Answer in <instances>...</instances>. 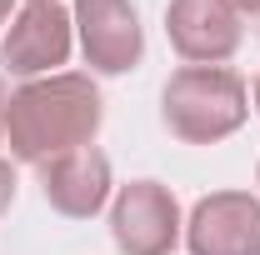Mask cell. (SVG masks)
Wrapping results in <instances>:
<instances>
[{"label":"cell","mask_w":260,"mask_h":255,"mask_svg":"<svg viewBox=\"0 0 260 255\" xmlns=\"http://www.w3.org/2000/svg\"><path fill=\"white\" fill-rule=\"evenodd\" d=\"M100 120H105V100L95 80L80 70H55V75H40V80H25L20 90H10L5 140L15 160L45 165L65 150L90 145Z\"/></svg>","instance_id":"obj_1"},{"label":"cell","mask_w":260,"mask_h":255,"mask_svg":"<svg viewBox=\"0 0 260 255\" xmlns=\"http://www.w3.org/2000/svg\"><path fill=\"white\" fill-rule=\"evenodd\" d=\"M165 130L185 145H215L245 125L250 90L230 65H185L165 80L160 95Z\"/></svg>","instance_id":"obj_2"},{"label":"cell","mask_w":260,"mask_h":255,"mask_svg":"<svg viewBox=\"0 0 260 255\" xmlns=\"http://www.w3.org/2000/svg\"><path fill=\"white\" fill-rule=\"evenodd\" d=\"M110 235L120 255H170L180 240V205L160 180H130L110 205Z\"/></svg>","instance_id":"obj_3"},{"label":"cell","mask_w":260,"mask_h":255,"mask_svg":"<svg viewBox=\"0 0 260 255\" xmlns=\"http://www.w3.org/2000/svg\"><path fill=\"white\" fill-rule=\"evenodd\" d=\"M70 35L75 20L65 15L60 0H40V5H20V15L10 20V30L0 40V65L5 75H55V65L70 60Z\"/></svg>","instance_id":"obj_4"},{"label":"cell","mask_w":260,"mask_h":255,"mask_svg":"<svg viewBox=\"0 0 260 255\" xmlns=\"http://www.w3.org/2000/svg\"><path fill=\"white\" fill-rule=\"evenodd\" d=\"M75 35L90 70L100 75H125L145 55V35H140V15L130 0H75Z\"/></svg>","instance_id":"obj_5"},{"label":"cell","mask_w":260,"mask_h":255,"mask_svg":"<svg viewBox=\"0 0 260 255\" xmlns=\"http://www.w3.org/2000/svg\"><path fill=\"white\" fill-rule=\"evenodd\" d=\"M185 245L190 255H260V200L245 190H215L195 200Z\"/></svg>","instance_id":"obj_6"},{"label":"cell","mask_w":260,"mask_h":255,"mask_svg":"<svg viewBox=\"0 0 260 255\" xmlns=\"http://www.w3.org/2000/svg\"><path fill=\"white\" fill-rule=\"evenodd\" d=\"M165 35L190 65H225L240 50V15L225 0H170Z\"/></svg>","instance_id":"obj_7"},{"label":"cell","mask_w":260,"mask_h":255,"mask_svg":"<svg viewBox=\"0 0 260 255\" xmlns=\"http://www.w3.org/2000/svg\"><path fill=\"white\" fill-rule=\"evenodd\" d=\"M40 190L50 200V210H60L70 220H90L110 200V160L100 155L95 145L65 150V155L40 165Z\"/></svg>","instance_id":"obj_8"},{"label":"cell","mask_w":260,"mask_h":255,"mask_svg":"<svg viewBox=\"0 0 260 255\" xmlns=\"http://www.w3.org/2000/svg\"><path fill=\"white\" fill-rule=\"evenodd\" d=\"M10 200H15V165L0 160V215L10 210Z\"/></svg>","instance_id":"obj_9"},{"label":"cell","mask_w":260,"mask_h":255,"mask_svg":"<svg viewBox=\"0 0 260 255\" xmlns=\"http://www.w3.org/2000/svg\"><path fill=\"white\" fill-rule=\"evenodd\" d=\"M235 15H260V0H225Z\"/></svg>","instance_id":"obj_10"},{"label":"cell","mask_w":260,"mask_h":255,"mask_svg":"<svg viewBox=\"0 0 260 255\" xmlns=\"http://www.w3.org/2000/svg\"><path fill=\"white\" fill-rule=\"evenodd\" d=\"M5 105H10V90H5V80H0V135H5Z\"/></svg>","instance_id":"obj_11"},{"label":"cell","mask_w":260,"mask_h":255,"mask_svg":"<svg viewBox=\"0 0 260 255\" xmlns=\"http://www.w3.org/2000/svg\"><path fill=\"white\" fill-rule=\"evenodd\" d=\"M5 20H10V0H0V25H5Z\"/></svg>","instance_id":"obj_12"},{"label":"cell","mask_w":260,"mask_h":255,"mask_svg":"<svg viewBox=\"0 0 260 255\" xmlns=\"http://www.w3.org/2000/svg\"><path fill=\"white\" fill-rule=\"evenodd\" d=\"M255 110H260V75H255Z\"/></svg>","instance_id":"obj_13"},{"label":"cell","mask_w":260,"mask_h":255,"mask_svg":"<svg viewBox=\"0 0 260 255\" xmlns=\"http://www.w3.org/2000/svg\"><path fill=\"white\" fill-rule=\"evenodd\" d=\"M25 5H40V0H25Z\"/></svg>","instance_id":"obj_14"}]
</instances>
